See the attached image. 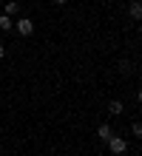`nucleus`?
<instances>
[{"label":"nucleus","mask_w":142,"mask_h":156,"mask_svg":"<svg viewBox=\"0 0 142 156\" xmlns=\"http://www.w3.org/2000/svg\"><path fill=\"white\" fill-rule=\"evenodd\" d=\"M14 29H17L20 37H31V34H34V20L23 14V17H17V20H14Z\"/></svg>","instance_id":"1"},{"label":"nucleus","mask_w":142,"mask_h":156,"mask_svg":"<svg viewBox=\"0 0 142 156\" xmlns=\"http://www.w3.org/2000/svg\"><path fill=\"white\" fill-rule=\"evenodd\" d=\"M108 151H111V156H122L128 151V139L125 136H111L108 139Z\"/></svg>","instance_id":"2"},{"label":"nucleus","mask_w":142,"mask_h":156,"mask_svg":"<svg viewBox=\"0 0 142 156\" xmlns=\"http://www.w3.org/2000/svg\"><path fill=\"white\" fill-rule=\"evenodd\" d=\"M97 136H100V139H102V142H108V139H111V136H114V128H111L108 122H102V125L97 128Z\"/></svg>","instance_id":"3"},{"label":"nucleus","mask_w":142,"mask_h":156,"mask_svg":"<svg viewBox=\"0 0 142 156\" xmlns=\"http://www.w3.org/2000/svg\"><path fill=\"white\" fill-rule=\"evenodd\" d=\"M3 14H9V17L20 14V3H17V0H6V9H3Z\"/></svg>","instance_id":"4"},{"label":"nucleus","mask_w":142,"mask_h":156,"mask_svg":"<svg viewBox=\"0 0 142 156\" xmlns=\"http://www.w3.org/2000/svg\"><path fill=\"white\" fill-rule=\"evenodd\" d=\"M122 111H125V105H122L119 99H111V102H108V114H111V116H119Z\"/></svg>","instance_id":"5"},{"label":"nucleus","mask_w":142,"mask_h":156,"mask_svg":"<svg viewBox=\"0 0 142 156\" xmlns=\"http://www.w3.org/2000/svg\"><path fill=\"white\" fill-rule=\"evenodd\" d=\"M128 14H131V20H139V17H142V6H139V0H134V3L128 6Z\"/></svg>","instance_id":"6"},{"label":"nucleus","mask_w":142,"mask_h":156,"mask_svg":"<svg viewBox=\"0 0 142 156\" xmlns=\"http://www.w3.org/2000/svg\"><path fill=\"white\" fill-rule=\"evenodd\" d=\"M12 26H14V20L9 14H0V31H12Z\"/></svg>","instance_id":"7"},{"label":"nucleus","mask_w":142,"mask_h":156,"mask_svg":"<svg viewBox=\"0 0 142 156\" xmlns=\"http://www.w3.org/2000/svg\"><path fill=\"white\" fill-rule=\"evenodd\" d=\"M131 133H134V136H142V125L134 122V125H131Z\"/></svg>","instance_id":"8"},{"label":"nucleus","mask_w":142,"mask_h":156,"mask_svg":"<svg viewBox=\"0 0 142 156\" xmlns=\"http://www.w3.org/2000/svg\"><path fill=\"white\" fill-rule=\"evenodd\" d=\"M6 57V43H0V60Z\"/></svg>","instance_id":"9"},{"label":"nucleus","mask_w":142,"mask_h":156,"mask_svg":"<svg viewBox=\"0 0 142 156\" xmlns=\"http://www.w3.org/2000/svg\"><path fill=\"white\" fill-rule=\"evenodd\" d=\"M54 3H57V6H63V3H68V0H54Z\"/></svg>","instance_id":"10"}]
</instances>
